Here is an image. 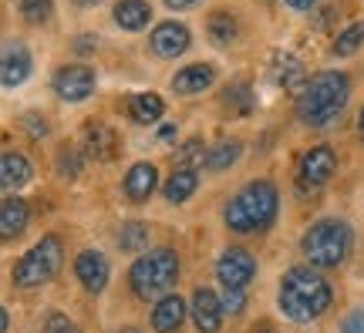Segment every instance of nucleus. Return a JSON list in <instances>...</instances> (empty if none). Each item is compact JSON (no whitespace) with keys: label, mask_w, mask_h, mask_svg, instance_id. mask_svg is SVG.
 <instances>
[{"label":"nucleus","mask_w":364,"mask_h":333,"mask_svg":"<svg viewBox=\"0 0 364 333\" xmlns=\"http://www.w3.org/2000/svg\"><path fill=\"white\" fill-rule=\"evenodd\" d=\"M331 300H334L331 283L314 266H290L280 280V310L294 323H311L324 317Z\"/></svg>","instance_id":"nucleus-1"},{"label":"nucleus","mask_w":364,"mask_h":333,"mask_svg":"<svg viewBox=\"0 0 364 333\" xmlns=\"http://www.w3.org/2000/svg\"><path fill=\"white\" fill-rule=\"evenodd\" d=\"M348 98H351V77L344 71H321L300 88L297 118L311 129H324L344 111Z\"/></svg>","instance_id":"nucleus-2"},{"label":"nucleus","mask_w":364,"mask_h":333,"mask_svg":"<svg viewBox=\"0 0 364 333\" xmlns=\"http://www.w3.org/2000/svg\"><path fill=\"white\" fill-rule=\"evenodd\" d=\"M280 212V192L270 179H253L226 202V226L233 232H263L273 226V219Z\"/></svg>","instance_id":"nucleus-3"},{"label":"nucleus","mask_w":364,"mask_h":333,"mask_svg":"<svg viewBox=\"0 0 364 333\" xmlns=\"http://www.w3.org/2000/svg\"><path fill=\"white\" fill-rule=\"evenodd\" d=\"M176 280H179V256H176V249H169V246L139 256L129 269L132 293L139 296V300H145V303H159L162 296H169Z\"/></svg>","instance_id":"nucleus-4"},{"label":"nucleus","mask_w":364,"mask_h":333,"mask_svg":"<svg viewBox=\"0 0 364 333\" xmlns=\"http://www.w3.org/2000/svg\"><path fill=\"white\" fill-rule=\"evenodd\" d=\"M351 243L354 232L344 219H321V222H314L311 229L304 232L300 249H304V256H307V263L314 269H334L348 259Z\"/></svg>","instance_id":"nucleus-5"},{"label":"nucleus","mask_w":364,"mask_h":333,"mask_svg":"<svg viewBox=\"0 0 364 333\" xmlns=\"http://www.w3.org/2000/svg\"><path fill=\"white\" fill-rule=\"evenodd\" d=\"M61 263H65V243L61 236H41L34 249H27L21 263L14 266V283L21 290H34V286H44L51 283L58 273H61Z\"/></svg>","instance_id":"nucleus-6"},{"label":"nucleus","mask_w":364,"mask_h":333,"mask_svg":"<svg viewBox=\"0 0 364 333\" xmlns=\"http://www.w3.org/2000/svg\"><path fill=\"white\" fill-rule=\"evenodd\" d=\"M334 168H338V155H334L331 145H314V148H307L297 165V192L311 195V192H317V189H324L327 182H331V175H334Z\"/></svg>","instance_id":"nucleus-7"},{"label":"nucleus","mask_w":364,"mask_h":333,"mask_svg":"<svg viewBox=\"0 0 364 333\" xmlns=\"http://www.w3.org/2000/svg\"><path fill=\"white\" fill-rule=\"evenodd\" d=\"M216 276L230 290H247L250 283H253V276H257V259H253L250 249L230 246L220 256V263H216Z\"/></svg>","instance_id":"nucleus-8"},{"label":"nucleus","mask_w":364,"mask_h":333,"mask_svg":"<svg viewBox=\"0 0 364 333\" xmlns=\"http://www.w3.org/2000/svg\"><path fill=\"white\" fill-rule=\"evenodd\" d=\"M95 71L88 65H68L54 75V94L68 104H81L95 94Z\"/></svg>","instance_id":"nucleus-9"},{"label":"nucleus","mask_w":364,"mask_h":333,"mask_svg":"<svg viewBox=\"0 0 364 333\" xmlns=\"http://www.w3.org/2000/svg\"><path fill=\"white\" fill-rule=\"evenodd\" d=\"M189 313H193V323L199 333H216L223 327V303L220 296L213 293L209 286H199L189 300Z\"/></svg>","instance_id":"nucleus-10"},{"label":"nucleus","mask_w":364,"mask_h":333,"mask_svg":"<svg viewBox=\"0 0 364 333\" xmlns=\"http://www.w3.org/2000/svg\"><path fill=\"white\" fill-rule=\"evenodd\" d=\"M156 185H159V168L152 162H135L125 172V179H122V192H125L129 202L142 205L156 195Z\"/></svg>","instance_id":"nucleus-11"},{"label":"nucleus","mask_w":364,"mask_h":333,"mask_svg":"<svg viewBox=\"0 0 364 333\" xmlns=\"http://www.w3.org/2000/svg\"><path fill=\"white\" fill-rule=\"evenodd\" d=\"M75 276H78V283L88 293H102L105 286H108L112 266H108V259H105L98 249H85V253H78V259H75Z\"/></svg>","instance_id":"nucleus-12"},{"label":"nucleus","mask_w":364,"mask_h":333,"mask_svg":"<svg viewBox=\"0 0 364 333\" xmlns=\"http://www.w3.org/2000/svg\"><path fill=\"white\" fill-rule=\"evenodd\" d=\"M189 44H193V34L179 21H162L152 31V51L159 58H179L182 51H189Z\"/></svg>","instance_id":"nucleus-13"},{"label":"nucleus","mask_w":364,"mask_h":333,"mask_svg":"<svg viewBox=\"0 0 364 333\" xmlns=\"http://www.w3.org/2000/svg\"><path fill=\"white\" fill-rule=\"evenodd\" d=\"M81 152H85V158H91V162L115 158V152H118L115 129H108L102 121H91L88 129H85V135H81Z\"/></svg>","instance_id":"nucleus-14"},{"label":"nucleus","mask_w":364,"mask_h":333,"mask_svg":"<svg viewBox=\"0 0 364 333\" xmlns=\"http://www.w3.org/2000/svg\"><path fill=\"white\" fill-rule=\"evenodd\" d=\"M31 226V205L21 195H11L0 202V243H11L17 236H24V229Z\"/></svg>","instance_id":"nucleus-15"},{"label":"nucleus","mask_w":364,"mask_h":333,"mask_svg":"<svg viewBox=\"0 0 364 333\" xmlns=\"http://www.w3.org/2000/svg\"><path fill=\"white\" fill-rule=\"evenodd\" d=\"M34 175V168L21 152H4L0 155V195L21 192Z\"/></svg>","instance_id":"nucleus-16"},{"label":"nucleus","mask_w":364,"mask_h":333,"mask_svg":"<svg viewBox=\"0 0 364 333\" xmlns=\"http://www.w3.org/2000/svg\"><path fill=\"white\" fill-rule=\"evenodd\" d=\"M189 313V303L182 296H162L152 307V330L156 333H176Z\"/></svg>","instance_id":"nucleus-17"},{"label":"nucleus","mask_w":364,"mask_h":333,"mask_svg":"<svg viewBox=\"0 0 364 333\" xmlns=\"http://www.w3.org/2000/svg\"><path fill=\"white\" fill-rule=\"evenodd\" d=\"M31 51L27 48H11V51L0 58V84L4 88H21L27 77H31Z\"/></svg>","instance_id":"nucleus-18"},{"label":"nucleus","mask_w":364,"mask_h":333,"mask_svg":"<svg viewBox=\"0 0 364 333\" xmlns=\"http://www.w3.org/2000/svg\"><path fill=\"white\" fill-rule=\"evenodd\" d=\"M213 81H216L213 65H186L172 77V88H176V94H203V91L213 88Z\"/></svg>","instance_id":"nucleus-19"},{"label":"nucleus","mask_w":364,"mask_h":333,"mask_svg":"<svg viewBox=\"0 0 364 333\" xmlns=\"http://www.w3.org/2000/svg\"><path fill=\"white\" fill-rule=\"evenodd\" d=\"M129 115L135 125H156L159 118L166 115V98L156 91H142L129 98Z\"/></svg>","instance_id":"nucleus-20"},{"label":"nucleus","mask_w":364,"mask_h":333,"mask_svg":"<svg viewBox=\"0 0 364 333\" xmlns=\"http://www.w3.org/2000/svg\"><path fill=\"white\" fill-rule=\"evenodd\" d=\"M270 77L287 91H300L304 88V65H300L294 54H273L270 61Z\"/></svg>","instance_id":"nucleus-21"},{"label":"nucleus","mask_w":364,"mask_h":333,"mask_svg":"<svg viewBox=\"0 0 364 333\" xmlns=\"http://www.w3.org/2000/svg\"><path fill=\"white\" fill-rule=\"evenodd\" d=\"M152 21V7L149 0H118L115 4V24L122 31H142Z\"/></svg>","instance_id":"nucleus-22"},{"label":"nucleus","mask_w":364,"mask_h":333,"mask_svg":"<svg viewBox=\"0 0 364 333\" xmlns=\"http://www.w3.org/2000/svg\"><path fill=\"white\" fill-rule=\"evenodd\" d=\"M240 155H243V141L223 138V141H216L213 148H206V162H203V165H206L209 172H226V168H233L236 162H240Z\"/></svg>","instance_id":"nucleus-23"},{"label":"nucleus","mask_w":364,"mask_h":333,"mask_svg":"<svg viewBox=\"0 0 364 333\" xmlns=\"http://www.w3.org/2000/svg\"><path fill=\"white\" fill-rule=\"evenodd\" d=\"M196 185H199V175H196V168H176L169 175V182H166V199H169L172 205L179 202H189L196 192Z\"/></svg>","instance_id":"nucleus-24"},{"label":"nucleus","mask_w":364,"mask_h":333,"mask_svg":"<svg viewBox=\"0 0 364 333\" xmlns=\"http://www.w3.org/2000/svg\"><path fill=\"white\" fill-rule=\"evenodd\" d=\"M206 31H209V40L216 44V48H230L236 38H240V24H236L233 13L226 11H216L213 17L206 21Z\"/></svg>","instance_id":"nucleus-25"},{"label":"nucleus","mask_w":364,"mask_h":333,"mask_svg":"<svg viewBox=\"0 0 364 333\" xmlns=\"http://www.w3.org/2000/svg\"><path fill=\"white\" fill-rule=\"evenodd\" d=\"M223 108L230 111L233 118H247L253 111V91L243 81H233L230 88L223 91Z\"/></svg>","instance_id":"nucleus-26"},{"label":"nucleus","mask_w":364,"mask_h":333,"mask_svg":"<svg viewBox=\"0 0 364 333\" xmlns=\"http://www.w3.org/2000/svg\"><path fill=\"white\" fill-rule=\"evenodd\" d=\"M361 48H364V21H354V24H348L338 38H334L331 54H334V58H351V54L361 51Z\"/></svg>","instance_id":"nucleus-27"},{"label":"nucleus","mask_w":364,"mask_h":333,"mask_svg":"<svg viewBox=\"0 0 364 333\" xmlns=\"http://www.w3.org/2000/svg\"><path fill=\"white\" fill-rule=\"evenodd\" d=\"M118 249H122V253H142V249H149V229H145V222L129 219V222L118 229Z\"/></svg>","instance_id":"nucleus-28"},{"label":"nucleus","mask_w":364,"mask_h":333,"mask_svg":"<svg viewBox=\"0 0 364 333\" xmlns=\"http://www.w3.org/2000/svg\"><path fill=\"white\" fill-rule=\"evenodd\" d=\"M203 162H206V145H203V138H189L179 152H176V165L179 168H196V165H203Z\"/></svg>","instance_id":"nucleus-29"},{"label":"nucleus","mask_w":364,"mask_h":333,"mask_svg":"<svg viewBox=\"0 0 364 333\" xmlns=\"http://www.w3.org/2000/svg\"><path fill=\"white\" fill-rule=\"evenodd\" d=\"M21 7V17H24L27 24H44L48 17H51V0H21L17 4Z\"/></svg>","instance_id":"nucleus-30"},{"label":"nucleus","mask_w":364,"mask_h":333,"mask_svg":"<svg viewBox=\"0 0 364 333\" xmlns=\"http://www.w3.org/2000/svg\"><path fill=\"white\" fill-rule=\"evenodd\" d=\"M41 333H81V330H78V323L71 320V317H65V313H48Z\"/></svg>","instance_id":"nucleus-31"},{"label":"nucleus","mask_w":364,"mask_h":333,"mask_svg":"<svg viewBox=\"0 0 364 333\" xmlns=\"http://www.w3.org/2000/svg\"><path fill=\"white\" fill-rule=\"evenodd\" d=\"M220 303H223V313H243V307H247V290H223L220 296Z\"/></svg>","instance_id":"nucleus-32"},{"label":"nucleus","mask_w":364,"mask_h":333,"mask_svg":"<svg viewBox=\"0 0 364 333\" xmlns=\"http://www.w3.org/2000/svg\"><path fill=\"white\" fill-rule=\"evenodd\" d=\"M24 129L31 131V138H48L51 125H48V121H44L38 111H27V115H24Z\"/></svg>","instance_id":"nucleus-33"},{"label":"nucleus","mask_w":364,"mask_h":333,"mask_svg":"<svg viewBox=\"0 0 364 333\" xmlns=\"http://www.w3.org/2000/svg\"><path fill=\"white\" fill-rule=\"evenodd\" d=\"M61 172H65V175H78L81 155H71V148H65V152H61Z\"/></svg>","instance_id":"nucleus-34"},{"label":"nucleus","mask_w":364,"mask_h":333,"mask_svg":"<svg viewBox=\"0 0 364 333\" xmlns=\"http://www.w3.org/2000/svg\"><path fill=\"white\" fill-rule=\"evenodd\" d=\"M341 330H344V333H364V313H361V310L348 313V320L341 323Z\"/></svg>","instance_id":"nucleus-35"},{"label":"nucleus","mask_w":364,"mask_h":333,"mask_svg":"<svg viewBox=\"0 0 364 333\" xmlns=\"http://www.w3.org/2000/svg\"><path fill=\"white\" fill-rule=\"evenodd\" d=\"M199 0H166V7L169 11H189V7H196Z\"/></svg>","instance_id":"nucleus-36"},{"label":"nucleus","mask_w":364,"mask_h":333,"mask_svg":"<svg viewBox=\"0 0 364 333\" xmlns=\"http://www.w3.org/2000/svg\"><path fill=\"white\" fill-rule=\"evenodd\" d=\"M317 0H287V7H294V11H311Z\"/></svg>","instance_id":"nucleus-37"},{"label":"nucleus","mask_w":364,"mask_h":333,"mask_svg":"<svg viewBox=\"0 0 364 333\" xmlns=\"http://www.w3.org/2000/svg\"><path fill=\"white\" fill-rule=\"evenodd\" d=\"M71 4H75V7H81V11H91V7H98L102 0H71Z\"/></svg>","instance_id":"nucleus-38"},{"label":"nucleus","mask_w":364,"mask_h":333,"mask_svg":"<svg viewBox=\"0 0 364 333\" xmlns=\"http://www.w3.org/2000/svg\"><path fill=\"white\" fill-rule=\"evenodd\" d=\"M7 327H11V317H7V310L0 307V333H7Z\"/></svg>","instance_id":"nucleus-39"},{"label":"nucleus","mask_w":364,"mask_h":333,"mask_svg":"<svg viewBox=\"0 0 364 333\" xmlns=\"http://www.w3.org/2000/svg\"><path fill=\"white\" fill-rule=\"evenodd\" d=\"M172 135H176V129H172V125H162V129H159V138H166V141H169Z\"/></svg>","instance_id":"nucleus-40"},{"label":"nucleus","mask_w":364,"mask_h":333,"mask_svg":"<svg viewBox=\"0 0 364 333\" xmlns=\"http://www.w3.org/2000/svg\"><path fill=\"white\" fill-rule=\"evenodd\" d=\"M358 135L364 138V108H361V115H358Z\"/></svg>","instance_id":"nucleus-41"},{"label":"nucleus","mask_w":364,"mask_h":333,"mask_svg":"<svg viewBox=\"0 0 364 333\" xmlns=\"http://www.w3.org/2000/svg\"><path fill=\"white\" fill-rule=\"evenodd\" d=\"M257 333H273V327H260V330H257Z\"/></svg>","instance_id":"nucleus-42"},{"label":"nucleus","mask_w":364,"mask_h":333,"mask_svg":"<svg viewBox=\"0 0 364 333\" xmlns=\"http://www.w3.org/2000/svg\"><path fill=\"white\" fill-rule=\"evenodd\" d=\"M122 333H142V330H122Z\"/></svg>","instance_id":"nucleus-43"}]
</instances>
